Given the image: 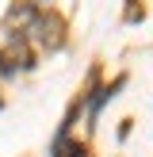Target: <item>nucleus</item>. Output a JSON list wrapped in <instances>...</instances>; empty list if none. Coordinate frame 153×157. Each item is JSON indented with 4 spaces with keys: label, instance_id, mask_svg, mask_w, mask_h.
Listing matches in <instances>:
<instances>
[{
    "label": "nucleus",
    "instance_id": "nucleus-1",
    "mask_svg": "<svg viewBox=\"0 0 153 157\" xmlns=\"http://www.w3.org/2000/svg\"><path fill=\"white\" fill-rule=\"evenodd\" d=\"M31 31H35V42L38 46H46V50H58L61 42H65V23L58 19L54 12H38L35 19H31Z\"/></svg>",
    "mask_w": 153,
    "mask_h": 157
},
{
    "label": "nucleus",
    "instance_id": "nucleus-2",
    "mask_svg": "<svg viewBox=\"0 0 153 157\" xmlns=\"http://www.w3.org/2000/svg\"><path fill=\"white\" fill-rule=\"evenodd\" d=\"M54 157H88V153H84V146H80V142H73V138H61V142L54 146Z\"/></svg>",
    "mask_w": 153,
    "mask_h": 157
}]
</instances>
